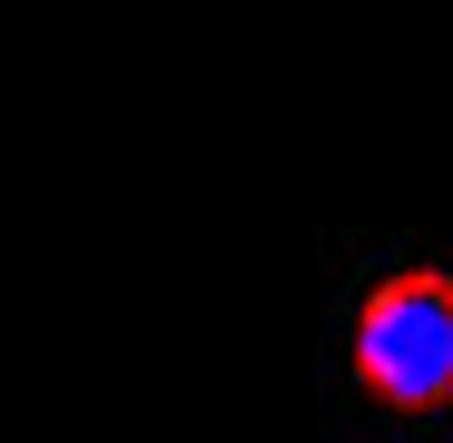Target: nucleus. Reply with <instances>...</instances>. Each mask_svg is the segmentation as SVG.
I'll use <instances>...</instances> for the list:
<instances>
[{
  "label": "nucleus",
  "mask_w": 453,
  "mask_h": 443,
  "mask_svg": "<svg viewBox=\"0 0 453 443\" xmlns=\"http://www.w3.org/2000/svg\"><path fill=\"white\" fill-rule=\"evenodd\" d=\"M355 385L385 414H443L453 394V276L395 266L355 306Z\"/></svg>",
  "instance_id": "nucleus-1"
}]
</instances>
